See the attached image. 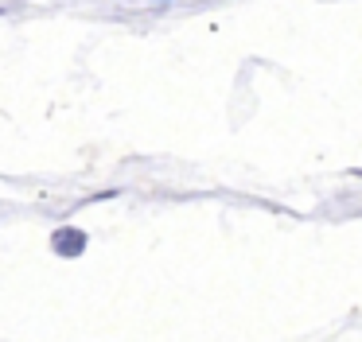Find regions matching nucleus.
Wrapping results in <instances>:
<instances>
[{"label": "nucleus", "mask_w": 362, "mask_h": 342, "mask_svg": "<svg viewBox=\"0 0 362 342\" xmlns=\"http://www.w3.org/2000/svg\"><path fill=\"white\" fill-rule=\"evenodd\" d=\"M86 233L78 230V225H63V230H55V237H51V249H55L59 256H78L82 249H86Z\"/></svg>", "instance_id": "nucleus-1"}]
</instances>
